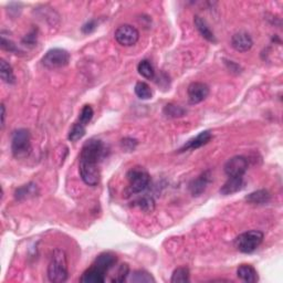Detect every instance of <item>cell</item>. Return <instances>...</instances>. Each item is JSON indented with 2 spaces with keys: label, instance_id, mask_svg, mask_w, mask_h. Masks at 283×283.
I'll return each mask as SVG.
<instances>
[{
  "label": "cell",
  "instance_id": "cell-1",
  "mask_svg": "<svg viewBox=\"0 0 283 283\" xmlns=\"http://www.w3.org/2000/svg\"><path fill=\"white\" fill-rule=\"evenodd\" d=\"M104 154V145L102 140L91 138L86 140L80 154L79 171L82 181L88 186H97L100 183L101 173L99 163Z\"/></svg>",
  "mask_w": 283,
  "mask_h": 283
},
{
  "label": "cell",
  "instance_id": "cell-2",
  "mask_svg": "<svg viewBox=\"0 0 283 283\" xmlns=\"http://www.w3.org/2000/svg\"><path fill=\"white\" fill-rule=\"evenodd\" d=\"M68 258L62 249H56L52 252L50 262L48 265L49 281L53 283H62L68 279Z\"/></svg>",
  "mask_w": 283,
  "mask_h": 283
},
{
  "label": "cell",
  "instance_id": "cell-3",
  "mask_svg": "<svg viewBox=\"0 0 283 283\" xmlns=\"http://www.w3.org/2000/svg\"><path fill=\"white\" fill-rule=\"evenodd\" d=\"M264 235L260 230H249L235 239V247L242 253H251L259 248L263 241Z\"/></svg>",
  "mask_w": 283,
  "mask_h": 283
},
{
  "label": "cell",
  "instance_id": "cell-4",
  "mask_svg": "<svg viewBox=\"0 0 283 283\" xmlns=\"http://www.w3.org/2000/svg\"><path fill=\"white\" fill-rule=\"evenodd\" d=\"M129 192L133 194H139L150 186L151 176L144 168L134 167L126 174Z\"/></svg>",
  "mask_w": 283,
  "mask_h": 283
},
{
  "label": "cell",
  "instance_id": "cell-5",
  "mask_svg": "<svg viewBox=\"0 0 283 283\" xmlns=\"http://www.w3.org/2000/svg\"><path fill=\"white\" fill-rule=\"evenodd\" d=\"M31 149L30 132L26 128L16 129L12 136V151L15 157L21 159L29 154Z\"/></svg>",
  "mask_w": 283,
  "mask_h": 283
},
{
  "label": "cell",
  "instance_id": "cell-6",
  "mask_svg": "<svg viewBox=\"0 0 283 283\" xmlns=\"http://www.w3.org/2000/svg\"><path fill=\"white\" fill-rule=\"evenodd\" d=\"M70 58V53L67 50L60 48H53L43 56L41 62L43 67L49 70L61 69L69 64Z\"/></svg>",
  "mask_w": 283,
  "mask_h": 283
},
{
  "label": "cell",
  "instance_id": "cell-7",
  "mask_svg": "<svg viewBox=\"0 0 283 283\" xmlns=\"http://www.w3.org/2000/svg\"><path fill=\"white\" fill-rule=\"evenodd\" d=\"M115 40L123 47H132L139 39V32L130 25H122L115 30Z\"/></svg>",
  "mask_w": 283,
  "mask_h": 283
},
{
  "label": "cell",
  "instance_id": "cell-8",
  "mask_svg": "<svg viewBox=\"0 0 283 283\" xmlns=\"http://www.w3.org/2000/svg\"><path fill=\"white\" fill-rule=\"evenodd\" d=\"M248 170V161L243 156H233L225 164L224 171L228 177L243 176Z\"/></svg>",
  "mask_w": 283,
  "mask_h": 283
},
{
  "label": "cell",
  "instance_id": "cell-9",
  "mask_svg": "<svg viewBox=\"0 0 283 283\" xmlns=\"http://www.w3.org/2000/svg\"><path fill=\"white\" fill-rule=\"evenodd\" d=\"M187 94L192 104H198L209 95V86L204 82H193L188 86Z\"/></svg>",
  "mask_w": 283,
  "mask_h": 283
},
{
  "label": "cell",
  "instance_id": "cell-10",
  "mask_svg": "<svg viewBox=\"0 0 283 283\" xmlns=\"http://www.w3.org/2000/svg\"><path fill=\"white\" fill-rule=\"evenodd\" d=\"M253 46V40L246 31L236 32L231 38V47L238 52H247Z\"/></svg>",
  "mask_w": 283,
  "mask_h": 283
},
{
  "label": "cell",
  "instance_id": "cell-11",
  "mask_svg": "<svg viewBox=\"0 0 283 283\" xmlns=\"http://www.w3.org/2000/svg\"><path fill=\"white\" fill-rule=\"evenodd\" d=\"M211 138H212V134L210 130H204V132H200L196 137L186 142L183 148H181V150H179V152L183 153V152L198 150L200 148H203V146L208 143V142H210Z\"/></svg>",
  "mask_w": 283,
  "mask_h": 283
},
{
  "label": "cell",
  "instance_id": "cell-12",
  "mask_svg": "<svg viewBox=\"0 0 283 283\" xmlns=\"http://www.w3.org/2000/svg\"><path fill=\"white\" fill-rule=\"evenodd\" d=\"M211 182V175H210V171H206L200 176H198L194 181H192V183L189 184V190L192 193L193 196L195 197H198L201 194H203L206 188L208 187V185Z\"/></svg>",
  "mask_w": 283,
  "mask_h": 283
},
{
  "label": "cell",
  "instance_id": "cell-13",
  "mask_svg": "<svg viewBox=\"0 0 283 283\" xmlns=\"http://www.w3.org/2000/svg\"><path fill=\"white\" fill-rule=\"evenodd\" d=\"M105 272H103L99 268H96L95 265L92 264V266L83 272L82 276L80 277V281L82 283H103L105 282Z\"/></svg>",
  "mask_w": 283,
  "mask_h": 283
},
{
  "label": "cell",
  "instance_id": "cell-14",
  "mask_svg": "<svg viewBox=\"0 0 283 283\" xmlns=\"http://www.w3.org/2000/svg\"><path fill=\"white\" fill-rule=\"evenodd\" d=\"M244 181L243 176H236V177H229L228 181L224 184V186L220 188V194L224 196H229L232 194H236L243 188Z\"/></svg>",
  "mask_w": 283,
  "mask_h": 283
},
{
  "label": "cell",
  "instance_id": "cell-15",
  "mask_svg": "<svg viewBox=\"0 0 283 283\" xmlns=\"http://www.w3.org/2000/svg\"><path fill=\"white\" fill-rule=\"evenodd\" d=\"M117 262L116 255L112 252H103L94 261L93 265L107 273Z\"/></svg>",
  "mask_w": 283,
  "mask_h": 283
},
{
  "label": "cell",
  "instance_id": "cell-16",
  "mask_svg": "<svg viewBox=\"0 0 283 283\" xmlns=\"http://www.w3.org/2000/svg\"><path fill=\"white\" fill-rule=\"evenodd\" d=\"M194 24H195L196 29L198 30V32L201 35V37L205 38L207 41L212 42V43H216L217 42L215 34H214V32H212L209 25L207 24V21L204 18L199 17V16H195Z\"/></svg>",
  "mask_w": 283,
  "mask_h": 283
},
{
  "label": "cell",
  "instance_id": "cell-17",
  "mask_svg": "<svg viewBox=\"0 0 283 283\" xmlns=\"http://www.w3.org/2000/svg\"><path fill=\"white\" fill-rule=\"evenodd\" d=\"M237 275L239 279L248 283H254L259 280L257 270L250 264H241L239 266L237 270Z\"/></svg>",
  "mask_w": 283,
  "mask_h": 283
},
{
  "label": "cell",
  "instance_id": "cell-18",
  "mask_svg": "<svg viewBox=\"0 0 283 283\" xmlns=\"http://www.w3.org/2000/svg\"><path fill=\"white\" fill-rule=\"evenodd\" d=\"M38 194H39V188H38L37 185L35 183H29L16 190L15 197L17 200L21 201V200L34 198Z\"/></svg>",
  "mask_w": 283,
  "mask_h": 283
},
{
  "label": "cell",
  "instance_id": "cell-19",
  "mask_svg": "<svg viewBox=\"0 0 283 283\" xmlns=\"http://www.w3.org/2000/svg\"><path fill=\"white\" fill-rule=\"evenodd\" d=\"M246 201L251 205H265L271 199V194L266 189H259L246 196Z\"/></svg>",
  "mask_w": 283,
  "mask_h": 283
},
{
  "label": "cell",
  "instance_id": "cell-20",
  "mask_svg": "<svg viewBox=\"0 0 283 283\" xmlns=\"http://www.w3.org/2000/svg\"><path fill=\"white\" fill-rule=\"evenodd\" d=\"M0 77L5 83L8 84H15L16 83V77L14 73V69L6 60L2 59L0 61Z\"/></svg>",
  "mask_w": 283,
  "mask_h": 283
},
{
  "label": "cell",
  "instance_id": "cell-21",
  "mask_svg": "<svg viewBox=\"0 0 283 283\" xmlns=\"http://www.w3.org/2000/svg\"><path fill=\"white\" fill-rule=\"evenodd\" d=\"M128 281L133 283H151L155 282L154 276L145 270H136L128 274Z\"/></svg>",
  "mask_w": 283,
  "mask_h": 283
},
{
  "label": "cell",
  "instance_id": "cell-22",
  "mask_svg": "<svg viewBox=\"0 0 283 283\" xmlns=\"http://www.w3.org/2000/svg\"><path fill=\"white\" fill-rule=\"evenodd\" d=\"M137 71L142 77L145 79L152 80L155 77V71L153 65L149 61V60H142L137 65Z\"/></svg>",
  "mask_w": 283,
  "mask_h": 283
},
{
  "label": "cell",
  "instance_id": "cell-23",
  "mask_svg": "<svg viewBox=\"0 0 283 283\" xmlns=\"http://www.w3.org/2000/svg\"><path fill=\"white\" fill-rule=\"evenodd\" d=\"M135 94L137 95L140 100H150L153 96V91H152L151 86L145 82H137L134 88Z\"/></svg>",
  "mask_w": 283,
  "mask_h": 283
},
{
  "label": "cell",
  "instance_id": "cell-24",
  "mask_svg": "<svg viewBox=\"0 0 283 283\" xmlns=\"http://www.w3.org/2000/svg\"><path fill=\"white\" fill-rule=\"evenodd\" d=\"M189 281H190V273L188 268L181 266V268H177L173 272L171 279L172 283H186Z\"/></svg>",
  "mask_w": 283,
  "mask_h": 283
},
{
  "label": "cell",
  "instance_id": "cell-25",
  "mask_svg": "<svg viewBox=\"0 0 283 283\" xmlns=\"http://www.w3.org/2000/svg\"><path fill=\"white\" fill-rule=\"evenodd\" d=\"M85 133H86V129H85V126L83 124H81L80 122L74 123L72 125V127H71L70 130H69L68 138L71 142H78L79 139L83 137Z\"/></svg>",
  "mask_w": 283,
  "mask_h": 283
},
{
  "label": "cell",
  "instance_id": "cell-26",
  "mask_svg": "<svg viewBox=\"0 0 283 283\" xmlns=\"http://www.w3.org/2000/svg\"><path fill=\"white\" fill-rule=\"evenodd\" d=\"M164 114L167 117L171 118H177L182 117L186 114V110L183 108L182 106L176 105V104H167L164 107Z\"/></svg>",
  "mask_w": 283,
  "mask_h": 283
},
{
  "label": "cell",
  "instance_id": "cell-27",
  "mask_svg": "<svg viewBox=\"0 0 283 283\" xmlns=\"http://www.w3.org/2000/svg\"><path fill=\"white\" fill-rule=\"evenodd\" d=\"M136 204L145 212H152L155 209V201L153 198L150 197V196H144V197H142L136 201Z\"/></svg>",
  "mask_w": 283,
  "mask_h": 283
},
{
  "label": "cell",
  "instance_id": "cell-28",
  "mask_svg": "<svg viewBox=\"0 0 283 283\" xmlns=\"http://www.w3.org/2000/svg\"><path fill=\"white\" fill-rule=\"evenodd\" d=\"M93 115H94V111H93V108H92V106L91 105H84L82 110H81L80 116H79V122L81 124H83L84 126H86V125H88L92 121Z\"/></svg>",
  "mask_w": 283,
  "mask_h": 283
},
{
  "label": "cell",
  "instance_id": "cell-29",
  "mask_svg": "<svg viewBox=\"0 0 283 283\" xmlns=\"http://www.w3.org/2000/svg\"><path fill=\"white\" fill-rule=\"evenodd\" d=\"M128 274H129V266L126 263H123L119 265L115 276L112 279V282H124L125 280H127Z\"/></svg>",
  "mask_w": 283,
  "mask_h": 283
},
{
  "label": "cell",
  "instance_id": "cell-30",
  "mask_svg": "<svg viewBox=\"0 0 283 283\" xmlns=\"http://www.w3.org/2000/svg\"><path fill=\"white\" fill-rule=\"evenodd\" d=\"M2 48L4 49V50H7V51H9V52L18 53V52L20 51L19 48H18L17 46H16L12 40L7 39V38L5 37L4 35H2Z\"/></svg>",
  "mask_w": 283,
  "mask_h": 283
},
{
  "label": "cell",
  "instance_id": "cell-31",
  "mask_svg": "<svg viewBox=\"0 0 283 283\" xmlns=\"http://www.w3.org/2000/svg\"><path fill=\"white\" fill-rule=\"evenodd\" d=\"M96 27H97L96 20H90V21H88V23L83 25L82 32H83V34H86V35L91 34V32H93L96 29Z\"/></svg>",
  "mask_w": 283,
  "mask_h": 283
},
{
  "label": "cell",
  "instance_id": "cell-32",
  "mask_svg": "<svg viewBox=\"0 0 283 283\" xmlns=\"http://www.w3.org/2000/svg\"><path fill=\"white\" fill-rule=\"evenodd\" d=\"M122 145H123V148H125L126 145H129V150L133 151L135 149V146L137 145V140L133 139V138H124L122 140Z\"/></svg>",
  "mask_w": 283,
  "mask_h": 283
},
{
  "label": "cell",
  "instance_id": "cell-33",
  "mask_svg": "<svg viewBox=\"0 0 283 283\" xmlns=\"http://www.w3.org/2000/svg\"><path fill=\"white\" fill-rule=\"evenodd\" d=\"M37 41V37L35 36V34H30L28 36H26V38L24 39V42H27L28 45H32L34 46Z\"/></svg>",
  "mask_w": 283,
  "mask_h": 283
},
{
  "label": "cell",
  "instance_id": "cell-34",
  "mask_svg": "<svg viewBox=\"0 0 283 283\" xmlns=\"http://www.w3.org/2000/svg\"><path fill=\"white\" fill-rule=\"evenodd\" d=\"M5 118H6V107L2 104V128L5 126Z\"/></svg>",
  "mask_w": 283,
  "mask_h": 283
}]
</instances>
